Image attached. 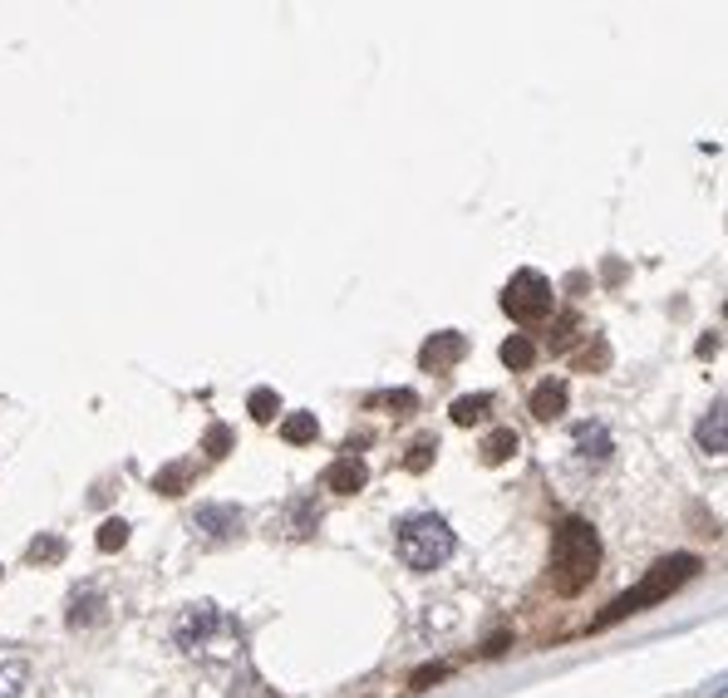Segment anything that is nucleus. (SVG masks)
<instances>
[{
  "instance_id": "nucleus-1",
  "label": "nucleus",
  "mask_w": 728,
  "mask_h": 698,
  "mask_svg": "<svg viewBox=\"0 0 728 698\" xmlns=\"http://www.w3.org/2000/svg\"><path fill=\"white\" fill-rule=\"evenodd\" d=\"M178 644L182 654H192L197 664H217V660H237L241 654V625L227 610H217L212 600L187 605L178 620Z\"/></svg>"
},
{
  "instance_id": "nucleus-2",
  "label": "nucleus",
  "mask_w": 728,
  "mask_h": 698,
  "mask_svg": "<svg viewBox=\"0 0 728 698\" xmlns=\"http://www.w3.org/2000/svg\"><path fill=\"white\" fill-rule=\"evenodd\" d=\"M595 565H601V536H595V526L581 517L556 526V536H551V585L556 591L581 595L591 585Z\"/></svg>"
},
{
  "instance_id": "nucleus-3",
  "label": "nucleus",
  "mask_w": 728,
  "mask_h": 698,
  "mask_svg": "<svg viewBox=\"0 0 728 698\" xmlns=\"http://www.w3.org/2000/svg\"><path fill=\"white\" fill-rule=\"evenodd\" d=\"M699 575V556H690V551H680V556H664L660 565H655L650 575H645L640 585H630L625 595H615L611 600V610H601V630L605 625H615V620H625V615H635V610H650L655 600H664V595H674L684 581H694Z\"/></svg>"
},
{
  "instance_id": "nucleus-4",
  "label": "nucleus",
  "mask_w": 728,
  "mask_h": 698,
  "mask_svg": "<svg viewBox=\"0 0 728 698\" xmlns=\"http://www.w3.org/2000/svg\"><path fill=\"white\" fill-rule=\"evenodd\" d=\"M394 546H399L403 565H413V571H433V565H443L453 551H458V536H453V526L443 517H433V512H419V517L399 522V536H394Z\"/></svg>"
},
{
  "instance_id": "nucleus-5",
  "label": "nucleus",
  "mask_w": 728,
  "mask_h": 698,
  "mask_svg": "<svg viewBox=\"0 0 728 698\" xmlns=\"http://www.w3.org/2000/svg\"><path fill=\"white\" fill-rule=\"evenodd\" d=\"M551 306H556V290L542 271H517V276L508 281V290H502V310H508L517 325H542V320L551 316Z\"/></svg>"
},
{
  "instance_id": "nucleus-6",
  "label": "nucleus",
  "mask_w": 728,
  "mask_h": 698,
  "mask_svg": "<svg viewBox=\"0 0 728 698\" xmlns=\"http://www.w3.org/2000/svg\"><path fill=\"white\" fill-rule=\"evenodd\" d=\"M463 354H468V340H463L458 330H439V335L419 350V364L429 374H448L453 364H463Z\"/></svg>"
},
{
  "instance_id": "nucleus-7",
  "label": "nucleus",
  "mask_w": 728,
  "mask_h": 698,
  "mask_svg": "<svg viewBox=\"0 0 728 698\" xmlns=\"http://www.w3.org/2000/svg\"><path fill=\"white\" fill-rule=\"evenodd\" d=\"M364 482H369V468H364V458H355V453H345V458H335V462L326 468V488L340 492V497L360 492Z\"/></svg>"
},
{
  "instance_id": "nucleus-8",
  "label": "nucleus",
  "mask_w": 728,
  "mask_h": 698,
  "mask_svg": "<svg viewBox=\"0 0 728 698\" xmlns=\"http://www.w3.org/2000/svg\"><path fill=\"white\" fill-rule=\"evenodd\" d=\"M192 526H197L202 536H212V541H227V536H237L241 512H237V507H221V502H212V507H197Z\"/></svg>"
},
{
  "instance_id": "nucleus-9",
  "label": "nucleus",
  "mask_w": 728,
  "mask_h": 698,
  "mask_svg": "<svg viewBox=\"0 0 728 698\" xmlns=\"http://www.w3.org/2000/svg\"><path fill=\"white\" fill-rule=\"evenodd\" d=\"M30 684V660L25 654L0 650V698H20Z\"/></svg>"
},
{
  "instance_id": "nucleus-10",
  "label": "nucleus",
  "mask_w": 728,
  "mask_h": 698,
  "mask_svg": "<svg viewBox=\"0 0 728 698\" xmlns=\"http://www.w3.org/2000/svg\"><path fill=\"white\" fill-rule=\"evenodd\" d=\"M561 413H566V384L561 379L537 384V393H532V419L551 423V419H561Z\"/></svg>"
},
{
  "instance_id": "nucleus-11",
  "label": "nucleus",
  "mask_w": 728,
  "mask_h": 698,
  "mask_svg": "<svg viewBox=\"0 0 728 698\" xmlns=\"http://www.w3.org/2000/svg\"><path fill=\"white\" fill-rule=\"evenodd\" d=\"M699 448H704V453H714V458H719V453L728 448V413H724V399L714 403L709 419L699 423Z\"/></svg>"
},
{
  "instance_id": "nucleus-12",
  "label": "nucleus",
  "mask_w": 728,
  "mask_h": 698,
  "mask_svg": "<svg viewBox=\"0 0 728 698\" xmlns=\"http://www.w3.org/2000/svg\"><path fill=\"white\" fill-rule=\"evenodd\" d=\"M576 448H581V458H595V462L611 458V433H605V423H581V428H576Z\"/></svg>"
},
{
  "instance_id": "nucleus-13",
  "label": "nucleus",
  "mask_w": 728,
  "mask_h": 698,
  "mask_svg": "<svg viewBox=\"0 0 728 698\" xmlns=\"http://www.w3.org/2000/svg\"><path fill=\"white\" fill-rule=\"evenodd\" d=\"M517 448H522L517 433H512V428H498V433H488V443H482V462H488V468H498V462L517 458Z\"/></svg>"
},
{
  "instance_id": "nucleus-14",
  "label": "nucleus",
  "mask_w": 728,
  "mask_h": 698,
  "mask_svg": "<svg viewBox=\"0 0 728 698\" xmlns=\"http://www.w3.org/2000/svg\"><path fill=\"white\" fill-rule=\"evenodd\" d=\"M369 409H384V413H394V419H409V413L419 409V393H413V389H389V393H374V399H369Z\"/></svg>"
},
{
  "instance_id": "nucleus-15",
  "label": "nucleus",
  "mask_w": 728,
  "mask_h": 698,
  "mask_svg": "<svg viewBox=\"0 0 728 698\" xmlns=\"http://www.w3.org/2000/svg\"><path fill=\"white\" fill-rule=\"evenodd\" d=\"M492 413V393H463L458 403H453V423H463V428H468V423H482Z\"/></svg>"
},
{
  "instance_id": "nucleus-16",
  "label": "nucleus",
  "mask_w": 728,
  "mask_h": 698,
  "mask_svg": "<svg viewBox=\"0 0 728 698\" xmlns=\"http://www.w3.org/2000/svg\"><path fill=\"white\" fill-rule=\"evenodd\" d=\"M502 364H508V369H532V364H537V345H532V335L502 340Z\"/></svg>"
},
{
  "instance_id": "nucleus-17",
  "label": "nucleus",
  "mask_w": 728,
  "mask_h": 698,
  "mask_svg": "<svg viewBox=\"0 0 728 698\" xmlns=\"http://www.w3.org/2000/svg\"><path fill=\"white\" fill-rule=\"evenodd\" d=\"M316 433H320L316 413H291V419L281 423V438L286 443H316Z\"/></svg>"
},
{
  "instance_id": "nucleus-18",
  "label": "nucleus",
  "mask_w": 728,
  "mask_h": 698,
  "mask_svg": "<svg viewBox=\"0 0 728 698\" xmlns=\"http://www.w3.org/2000/svg\"><path fill=\"white\" fill-rule=\"evenodd\" d=\"M94 546H99V551H124V546H128V522L124 517H109L104 526H99Z\"/></svg>"
},
{
  "instance_id": "nucleus-19",
  "label": "nucleus",
  "mask_w": 728,
  "mask_h": 698,
  "mask_svg": "<svg viewBox=\"0 0 728 698\" xmlns=\"http://www.w3.org/2000/svg\"><path fill=\"white\" fill-rule=\"evenodd\" d=\"M247 409H251V419H257V423H271V419H276V409H281L276 389H251Z\"/></svg>"
},
{
  "instance_id": "nucleus-20",
  "label": "nucleus",
  "mask_w": 728,
  "mask_h": 698,
  "mask_svg": "<svg viewBox=\"0 0 728 698\" xmlns=\"http://www.w3.org/2000/svg\"><path fill=\"white\" fill-rule=\"evenodd\" d=\"M99 595L94 591H84V595H75V610H69V625H94V620H104V610H99Z\"/></svg>"
},
{
  "instance_id": "nucleus-21",
  "label": "nucleus",
  "mask_w": 728,
  "mask_h": 698,
  "mask_svg": "<svg viewBox=\"0 0 728 698\" xmlns=\"http://www.w3.org/2000/svg\"><path fill=\"white\" fill-rule=\"evenodd\" d=\"M30 561L35 565L65 561V541H59V536H35V541H30Z\"/></svg>"
},
{
  "instance_id": "nucleus-22",
  "label": "nucleus",
  "mask_w": 728,
  "mask_h": 698,
  "mask_svg": "<svg viewBox=\"0 0 728 698\" xmlns=\"http://www.w3.org/2000/svg\"><path fill=\"white\" fill-rule=\"evenodd\" d=\"M187 478H192V468H187V462H173V468H163V472L153 478V488H158V492H168V497H178V492H182V482H187Z\"/></svg>"
},
{
  "instance_id": "nucleus-23",
  "label": "nucleus",
  "mask_w": 728,
  "mask_h": 698,
  "mask_svg": "<svg viewBox=\"0 0 728 698\" xmlns=\"http://www.w3.org/2000/svg\"><path fill=\"white\" fill-rule=\"evenodd\" d=\"M202 448H207V458H227V453H231V428H227V423H212L207 438H202Z\"/></svg>"
},
{
  "instance_id": "nucleus-24",
  "label": "nucleus",
  "mask_w": 728,
  "mask_h": 698,
  "mask_svg": "<svg viewBox=\"0 0 728 698\" xmlns=\"http://www.w3.org/2000/svg\"><path fill=\"white\" fill-rule=\"evenodd\" d=\"M433 448H439L433 438H419V443L409 448V458H403V468H409V472H423V468L433 462Z\"/></svg>"
}]
</instances>
